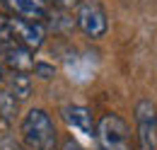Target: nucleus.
I'll return each mask as SVG.
<instances>
[{"label": "nucleus", "instance_id": "f8f14e48", "mask_svg": "<svg viewBox=\"0 0 157 150\" xmlns=\"http://www.w3.org/2000/svg\"><path fill=\"white\" fill-rule=\"evenodd\" d=\"M34 73L39 75V77H44V80H48V77H53V68L51 65H46V63H34Z\"/></svg>", "mask_w": 157, "mask_h": 150}, {"label": "nucleus", "instance_id": "0eeeda50", "mask_svg": "<svg viewBox=\"0 0 157 150\" xmlns=\"http://www.w3.org/2000/svg\"><path fill=\"white\" fill-rule=\"evenodd\" d=\"M7 5L20 19L41 22L48 15V0H7Z\"/></svg>", "mask_w": 157, "mask_h": 150}, {"label": "nucleus", "instance_id": "1a4fd4ad", "mask_svg": "<svg viewBox=\"0 0 157 150\" xmlns=\"http://www.w3.org/2000/svg\"><path fill=\"white\" fill-rule=\"evenodd\" d=\"M10 94L15 99H27L32 94V77L27 73H10Z\"/></svg>", "mask_w": 157, "mask_h": 150}, {"label": "nucleus", "instance_id": "9d476101", "mask_svg": "<svg viewBox=\"0 0 157 150\" xmlns=\"http://www.w3.org/2000/svg\"><path fill=\"white\" fill-rule=\"evenodd\" d=\"M15 112H17V99L10 92H0V114L5 119H12Z\"/></svg>", "mask_w": 157, "mask_h": 150}, {"label": "nucleus", "instance_id": "7ed1b4c3", "mask_svg": "<svg viewBox=\"0 0 157 150\" xmlns=\"http://www.w3.org/2000/svg\"><path fill=\"white\" fill-rule=\"evenodd\" d=\"M138 143L140 150H157V109L150 99H140L136 107Z\"/></svg>", "mask_w": 157, "mask_h": 150}, {"label": "nucleus", "instance_id": "f03ea898", "mask_svg": "<svg viewBox=\"0 0 157 150\" xmlns=\"http://www.w3.org/2000/svg\"><path fill=\"white\" fill-rule=\"evenodd\" d=\"M99 150H133L131 128L118 114H104L94 126Z\"/></svg>", "mask_w": 157, "mask_h": 150}, {"label": "nucleus", "instance_id": "f257e3e1", "mask_svg": "<svg viewBox=\"0 0 157 150\" xmlns=\"http://www.w3.org/2000/svg\"><path fill=\"white\" fill-rule=\"evenodd\" d=\"M22 138L29 150H56V128L44 109H32L22 119Z\"/></svg>", "mask_w": 157, "mask_h": 150}, {"label": "nucleus", "instance_id": "ddd939ff", "mask_svg": "<svg viewBox=\"0 0 157 150\" xmlns=\"http://www.w3.org/2000/svg\"><path fill=\"white\" fill-rule=\"evenodd\" d=\"M0 150H22L15 140H10V138H5V140H0Z\"/></svg>", "mask_w": 157, "mask_h": 150}, {"label": "nucleus", "instance_id": "9b49d317", "mask_svg": "<svg viewBox=\"0 0 157 150\" xmlns=\"http://www.w3.org/2000/svg\"><path fill=\"white\" fill-rule=\"evenodd\" d=\"M12 44V34H10V27H7V19L0 17V49L10 46Z\"/></svg>", "mask_w": 157, "mask_h": 150}, {"label": "nucleus", "instance_id": "4468645a", "mask_svg": "<svg viewBox=\"0 0 157 150\" xmlns=\"http://www.w3.org/2000/svg\"><path fill=\"white\" fill-rule=\"evenodd\" d=\"M60 150H82V148H80V145L73 140V138H68V140L63 143V148H60Z\"/></svg>", "mask_w": 157, "mask_h": 150}, {"label": "nucleus", "instance_id": "39448f33", "mask_svg": "<svg viewBox=\"0 0 157 150\" xmlns=\"http://www.w3.org/2000/svg\"><path fill=\"white\" fill-rule=\"evenodd\" d=\"M7 27H10V34H12V41H17L20 46L29 49V51H36L44 39H46V29L41 22H32V19H7Z\"/></svg>", "mask_w": 157, "mask_h": 150}, {"label": "nucleus", "instance_id": "6e6552de", "mask_svg": "<svg viewBox=\"0 0 157 150\" xmlns=\"http://www.w3.org/2000/svg\"><path fill=\"white\" fill-rule=\"evenodd\" d=\"M63 119H65V124L70 126V128H75L78 133L82 136H94V121H92V114L90 109H85V107H78V104H73V107H65L63 109Z\"/></svg>", "mask_w": 157, "mask_h": 150}, {"label": "nucleus", "instance_id": "423d86ee", "mask_svg": "<svg viewBox=\"0 0 157 150\" xmlns=\"http://www.w3.org/2000/svg\"><path fill=\"white\" fill-rule=\"evenodd\" d=\"M2 53H5V65L7 68H12L15 73H29L32 68H34V58H32V51L29 49H24L20 46L17 41H12L10 46H5L2 49Z\"/></svg>", "mask_w": 157, "mask_h": 150}, {"label": "nucleus", "instance_id": "20e7f679", "mask_svg": "<svg viewBox=\"0 0 157 150\" xmlns=\"http://www.w3.org/2000/svg\"><path fill=\"white\" fill-rule=\"evenodd\" d=\"M75 19H78V27L90 39H99V37L106 34V27H109V22H106V12L101 10V5L92 2V0L80 2L78 12H75Z\"/></svg>", "mask_w": 157, "mask_h": 150}, {"label": "nucleus", "instance_id": "2eb2a0df", "mask_svg": "<svg viewBox=\"0 0 157 150\" xmlns=\"http://www.w3.org/2000/svg\"><path fill=\"white\" fill-rule=\"evenodd\" d=\"M0 80H2V65H0Z\"/></svg>", "mask_w": 157, "mask_h": 150}]
</instances>
